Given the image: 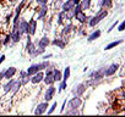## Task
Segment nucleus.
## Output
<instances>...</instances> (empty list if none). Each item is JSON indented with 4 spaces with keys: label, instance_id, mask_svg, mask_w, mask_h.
<instances>
[{
    "label": "nucleus",
    "instance_id": "1",
    "mask_svg": "<svg viewBox=\"0 0 125 117\" xmlns=\"http://www.w3.org/2000/svg\"><path fill=\"white\" fill-rule=\"evenodd\" d=\"M49 66H50V64L47 61V60H44L43 62H39V64H33V65H31L28 68H27V75L28 76H32V75H34V73H37L38 71H43V70H47V68H49Z\"/></svg>",
    "mask_w": 125,
    "mask_h": 117
},
{
    "label": "nucleus",
    "instance_id": "2",
    "mask_svg": "<svg viewBox=\"0 0 125 117\" xmlns=\"http://www.w3.org/2000/svg\"><path fill=\"white\" fill-rule=\"evenodd\" d=\"M107 16H108V11H107L105 9L99 10L93 17H91V18L88 20V26H90V27H96V26H97L102 20H104Z\"/></svg>",
    "mask_w": 125,
    "mask_h": 117
},
{
    "label": "nucleus",
    "instance_id": "3",
    "mask_svg": "<svg viewBox=\"0 0 125 117\" xmlns=\"http://www.w3.org/2000/svg\"><path fill=\"white\" fill-rule=\"evenodd\" d=\"M81 105H82V100H81L80 96H76V95L68 101V109L69 110L79 109V107H81Z\"/></svg>",
    "mask_w": 125,
    "mask_h": 117
},
{
    "label": "nucleus",
    "instance_id": "4",
    "mask_svg": "<svg viewBox=\"0 0 125 117\" xmlns=\"http://www.w3.org/2000/svg\"><path fill=\"white\" fill-rule=\"evenodd\" d=\"M17 31L21 35L28 34V22L26 20H19L17 22Z\"/></svg>",
    "mask_w": 125,
    "mask_h": 117
},
{
    "label": "nucleus",
    "instance_id": "5",
    "mask_svg": "<svg viewBox=\"0 0 125 117\" xmlns=\"http://www.w3.org/2000/svg\"><path fill=\"white\" fill-rule=\"evenodd\" d=\"M43 82L47 84V85H50V84H54V77H53V70L52 68H48L47 72L44 73V77H43Z\"/></svg>",
    "mask_w": 125,
    "mask_h": 117
},
{
    "label": "nucleus",
    "instance_id": "6",
    "mask_svg": "<svg viewBox=\"0 0 125 117\" xmlns=\"http://www.w3.org/2000/svg\"><path fill=\"white\" fill-rule=\"evenodd\" d=\"M86 88H87L86 83H80V84L75 85V88L73 89V94L76 95V96H81L86 92Z\"/></svg>",
    "mask_w": 125,
    "mask_h": 117
},
{
    "label": "nucleus",
    "instance_id": "7",
    "mask_svg": "<svg viewBox=\"0 0 125 117\" xmlns=\"http://www.w3.org/2000/svg\"><path fill=\"white\" fill-rule=\"evenodd\" d=\"M55 92H56L55 87H54L53 84H50V85L47 88L45 93H44V100H45V101H50V100L54 98V94H55Z\"/></svg>",
    "mask_w": 125,
    "mask_h": 117
},
{
    "label": "nucleus",
    "instance_id": "8",
    "mask_svg": "<svg viewBox=\"0 0 125 117\" xmlns=\"http://www.w3.org/2000/svg\"><path fill=\"white\" fill-rule=\"evenodd\" d=\"M43 77H44V73L42 71H38L37 73L30 76V82L33 83V84H38V83H41L43 81Z\"/></svg>",
    "mask_w": 125,
    "mask_h": 117
},
{
    "label": "nucleus",
    "instance_id": "9",
    "mask_svg": "<svg viewBox=\"0 0 125 117\" xmlns=\"http://www.w3.org/2000/svg\"><path fill=\"white\" fill-rule=\"evenodd\" d=\"M48 107H49V105H48V101L38 104V105H37V107L34 109V115H43L44 112H47Z\"/></svg>",
    "mask_w": 125,
    "mask_h": 117
},
{
    "label": "nucleus",
    "instance_id": "10",
    "mask_svg": "<svg viewBox=\"0 0 125 117\" xmlns=\"http://www.w3.org/2000/svg\"><path fill=\"white\" fill-rule=\"evenodd\" d=\"M119 67H120L119 64H112V65H109L108 67H105V77L113 76V75L119 70Z\"/></svg>",
    "mask_w": 125,
    "mask_h": 117
},
{
    "label": "nucleus",
    "instance_id": "11",
    "mask_svg": "<svg viewBox=\"0 0 125 117\" xmlns=\"http://www.w3.org/2000/svg\"><path fill=\"white\" fill-rule=\"evenodd\" d=\"M103 78H105V67H102V68L94 71L93 77H92V79H94L96 82H97V81H101V79H103Z\"/></svg>",
    "mask_w": 125,
    "mask_h": 117
},
{
    "label": "nucleus",
    "instance_id": "12",
    "mask_svg": "<svg viewBox=\"0 0 125 117\" xmlns=\"http://www.w3.org/2000/svg\"><path fill=\"white\" fill-rule=\"evenodd\" d=\"M17 73V68L16 67H9L4 71V78L5 79H10V78H14V76Z\"/></svg>",
    "mask_w": 125,
    "mask_h": 117
},
{
    "label": "nucleus",
    "instance_id": "13",
    "mask_svg": "<svg viewBox=\"0 0 125 117\" xmlns=\"http://www.w3.org/2000/svg\"><path fill=\"white\" fill-rule=\"evenodd\" d=\"M74 17H75L80 23H85L86 21H88V17H87V15H86L85 11H79V12H76Z\"/></svg>",
    "mask_w": 125,
    "mask_h": 117
},
{
    "label": "nucleus",
    "instance_id": "14",
    "mask_svg": "<svg viewBox=\"0 0 125 117\" xmlns=\"http://www.w3.org/2000/svg\"><path fill=\"white\" fill-rule=\"evenodd\" d=\"M37 32V20H31L28 22V34L34 35Z\"/></svg>",
    "mask_w": 125,
    "mask_h": 117
},
{
    "label": "nucleus",
    "instance_id": "15",
    "mask_svg": "<svg viewBox=\"0 0 125 117\" xmlns=\"http://www.w3.org/2000/svg\"><path fill=\"white\" fill-rule=\"evenodd\" d=\"M50 44L56 45V46H58V48H60V49H64V48H65V45H66V42H65V39H62V38H55L54 40H52V42H50Z\"/></svg>",
    "mask_w": 125,
    "mask_h": 117
},
{
    "label": "nucleus",
    "instance_id": "16",
    "mask_svg": "<svg viewBox=\"0 0 125 117\" xmlns=\"http://www.w3.org/2000/svg\"><path fill=\"white\" fill-rule=\"evenodd\" d=\"M75 6V4H74V1L73 0H66V1H64L61 4V11H69V10H71Z\"/></svg>",
    "mask_w": 125,
    "mask_h": 117
},
{
    "label": "nucleus",
    "instance_id": "17",
    "mask_svg": "<svg viewBox=\"0 0 125 117\" xmlns=\"http://www.w3.org/2000/svg\"><path fill=\"white\" fill-rule=\"evenodd\" d=\"M49 44H50V40H49V38H48L47 35L42 37V38L38 40V43H37L38 48H47Z\"/></svg>",
    "mask_w": 125,
    "mask_h": 117
},
{
    "label": "nucleus",
    "instance_id": "18",
    "mask_svg": "<svg viewBox=\"0 0 125 117\" xmlns=\"http://www.w3.org/2000/svg\"><path fill=\"white\" fill-rule=\"evenodd\" d=\"M16 82H17V79H12V78L8 79V83L3 87V88H4V92H5V93L11 92V89H12V87H14V84H15Z\"/></svg>",
    "mask_w": 125,
    "mask_h": 117
},
{
    "label": "nucleus",
    "instance_id": "19",
    "mask_svg": "<svg viewBox=\"0 0 125 117\" xmlns=\"http://www.w3.org/2000/svg\"><path fill=\"white\" fill-rule=\"evenodd\" d=\"M48 14V6L47 5H42L41 6V10H39V14L37 16V20H43Z\"/></svg>",
    "mask_w": 125,
    "mask_h": 117
},
{
    "label": "nucleus",
    "instance_id": "20",
    "mask_svg": "<svg viewBox=\"0 0 125 117\" xmlns=\"http://www.w3.org/2000/svg\"><path fill=\"white\" fill-rule=\"evenodd\" d=\"M10 37H11V40H12L14 43H19L20 39H21V34L19 33L17 29H12V32L10 33Z\"/></svg>",
    "mask_w": 125,
    "mask_h": 117
},
{
    "label": "nucleus",
    "instance_id": "21",
    "mask_svg": "<svg viewBox=\"0 0 125 117\" xmlns=\"http://www.w3.org/2000/svg\"><path fill=\"white\" fill-rule=\"evenodd\" d=\"M80 8H81V11H85V10H90L91 8V0H81L79 3Z\"/></svg>",
    "mask_w": 125,
    "mask_h": 117
},
{
    "label": "nucleus",
    "instance_id": "22",
    "mask_svg": "<svg viewBox=\"0 0 125 117\" xmlns=\"http://www.w3.org/2000/svg\"><path fill=\"white\" fill-rule=\"evenodd\" d=\"M101 34H102V32L99 31V29H97V31H94V32H92L90 35H88V42H93V40H96V39H98L99 37H101Z\"/></svg>",
    "mask_w": 125,
    "mask_h": 117
},
{
    "label": "nucleus",
    "instance_id": "23",
    "mask_svg": "<svg viewBox=\"0 0 125 117\" xmlns=\"http://www.w3.org/2000/svg\"><path fill=\"white\" fill-rule=\"evenodd\" d=\"M65 20H69L68 16H66V12H65V11H60V12L58 14V25H61Z\"/></svg>",
    "mask_w": 125,
    "mask_h": 117
},
{
    "label": "nucleus",
    "instance_id": "24",
    "mask_svg": "<svg viewBox=\"0 0 125 117\" xmlns=\"http://www.w3.org/2000/svg\"><path fill=\"white\" fill-rule=\"evenodd\" d=\"M73 27H74V26H73L71 23H68V25H65V26H64V28H62V31H61V35H62V37L68 35V34L71 32Z\"/></svg>",
    "mask_w": 125,
    "mask_h": 117
},
{
    "label": "nucleus",
    "instance_id": "25",
    "mask_svg": "<svg viewBox=\"0 0 125 117\" xmlns=\"http://www.w3.org/2000/svg\"><path fill=\"white\" fill-rule=\"evenodd\" d=\"M53 77H54V81L55 82H60L62 79V73L59 71V70H53Z\"/></svg>",
    "mask_w": 125,
    "mask_h": 117
},
{
    "label": "nucleus",
    "instance_id": "26",
    "mask_svg": "<svg viewBox=\"0 0 125 117\" xmlns=\"http://www.w3.org/2000/svg\"><path fill=\"white\" fill-rule=\"evenodd\" d=\"M113 5V0H102L101 1V8L102 9H110Z\"/></svg>",
    "mask_w": 125,
    "mask_h": 117
},
{
    "label": "nucleus",
    "instance_id": "27",
    "mask_svg": "<svg viewBox=\"0 0 125 117\" xmlns=\"http://www.w3.org/2000/svg\"><path fill=\"white\" fill-rule=\"evenodd\" d=\"M123 43V39H119V40H115V42H112V43H109L107 46H105V50H110V49H113V48H115L116 45H119V44H121Z\"/></svg>",
    "mask_w": 125,
    "mask_h": 117
},
{
    "label": "nucleus",
    "instance_id": "28",
    "mask_svg": "<svg viewBox=\"0 0 125 117\" xmlns=\"http://www.w3.org/2000/svg\"><path fill=\"white\" fill-rule=\"evenodd\" d=\"M44 50H45V48H38V49L36 48V50H34V51L32 52V55H31V57H33V58H34V57H37V56H39V55H42V54L44 52Z\"/></svg>",
    "mask_w": 125,
    "mask_h": 117
},
{
    "label": "nucleus",
    "instance_id": "29",
    "mask_svg": "<svg viewBox=\"0 0 125 117\" xmlns=\"http://www.w3.org/2000/svg\"><path fill=\"white\" fill-rule=\"evenodd\" d=\"M25 3H26V0H22V1L17 5V8H16V10H15V16H20V12H21V10H22L23 6H25Z\"/></svg>",
    "mask_w": 125,
    "mask_h": 117
},
{
    "label": "nucleus",
    "instance_id": "30",
    "mask_svg": "<svg viewBox=\"0 0 125 117\" xmlns=\"http://www.w3.org/2000/svg\"><path fill=\"white\" fill-rule=\"evenodd\" d=\"M69 78H70V67H66L64 70V73H62V81H66L68 82Z\"/></svg>",
    "mask_w": 125,
    "mask_h": 117
},
{
    "label": "nucleus",
    "instance_id": "31",
    "mask_svg": "<svg viewBox=\"0 0 125 117\" xmlns=\"http://www.w3.org/2000/svg\"><path fill=\"white\" fill-rule=\"evenodd\" d=\"M56 107H58V104H56V102H54V104H53V105H52V106H50L48 110H47V112H48L49 115H52V113L55 111V109H56Z\"/></svg>",
    "mask_w": 125,
    "mask_h": 117
},
{
    "label": "nucleus",
    "instance_id": "32",
    "mask_svg": "<svg viewBox=\"0 0 125 117\" xmlns=\"http://www.w3.org/2000/svg\"><path fill=\"white\" fill-rule=\"evenodd\" d=\"M65 88H66V81H62V79H61V82H60V84H59V92L64 90Z\"/></svg>",
    "mask_w": 125,
    "mask_h": 117
},
{
    "label": "nucleus",
    "instance_id": "33",
    "mask_svg": "<svg viewBox=\"0 0 125 117\" xmlns=\"http://www.w3.org/2000/svg\"><path fill=\"white\" fill-rule=\"evenodd\" d=\"M10 40H11V37H10V34H8V35L4 38V40L1 42V44H3V45H8V44L10 43Z\"/></svg>",
    "mask_w": 125,
    "mask_h": 117
},
{
    "label": "nucleus",
    "instance_id": "34",
    "mask_svg": "<svg viewBox=\"0 0 125 117\" xmlns=\"http://www.w3.org/2000/svg\"><path fill=\"white\" fill-rule=\"evenodd\" d=\"M124 28H125V21H121L120 25H119V27H118V31H119V32H123Z\"/></svg>",
    "mask_w": 125,
    "mask_h": 117
},
{
    "label": "nucleus",
    "instance_id": "35",
    "mask_svg": "<svg viewBox=\"0 0 125 117\" xmlns=\"http://www.w3.org/2000/svg\"><path fill=\"white\" fill-rule=\"evenodd\" d=\"M66 113H68V115H79L80 112L77 111V109H74V110H70V111H68Z\"/></svg>",
    "mask_w": 125,
    "mask_h": 117
},
{
    "label": "nucleus",
    "instance_id": "36",
    "mask_svg": "<svg viewBox=\"0 0 125 117\" xmlns=\"http://www.w3.org/2000/svg\"><path fill=\"white\" fill-rule=\"evenodd\" d=\"M28 75H27V72L26 71H20V76H19V79L20 78H25V77H27Z\"/></svg>",
    "mask_w": 125,
    "mask_h": 117
},
{
    "label": "nucleus",
    "instance_id": "37",
    "mask_svg": "<svg viewBox=\"0 0 125 117\" xmlns=\"http://www.w3.org/2000/svg\"><path fill=\"white\" fill-rule=\"evenodd\" d=\"M47 3H48V0H37V4H39L41 6L42 5H47Z\"/></svg>",
    "mask_w": 125,
    "mask_h": 117
},
{
    "label": "nucleus",
    "instance_id": "38",
    "mask_svg": "<svg viewBox=\"0 0 125 117\" xmlns=\"http://www.w3.org/2000/svg\"><path fill=\"white\" fill-rule=\"evenodd\" d=\"M116 25H118V21H115V22H114V23H113V25H112V26L109 27V29H108V32H112V31H113V29H114V28L116 27Z\"/></svg>",
    "mask_w": 125,
    "mask_h": 117
},
{
    "label": "nucleus",
    "instance_id": "39",
    "mask_svg": "<svg viewBox=\"0 0 125 117\" xmlns=\"http://www.w3.org/2000/svg\"><path fill=\"white\" fill-rule=\"evenodd\" d=\"M65 106H66V100H65L64 102H62V106H61V110H60V112H61V113L64 112V109H65Z\"/></svg>",
    "mask_w": 125,
    "mask_h": 117
},
{
    "label": "nucleus",
    "instance_id": "40",
    "mask_svg": "<svg viewBox=\"0 0 125 117\" xmlns=\"http://www.w3.org/2000/svg\"><path fill=\"white\" fill-rule=\"evenodd\" d=\"M4 60H5V55H1V56H0V64H3Z\"/></svg>",
    "mask_w": 125,
    "mask_h": 117
},
{
    "label": "nucleus",
    "instance_id": "41",
    "mask_svg": "<svg viewBox=\"0 0 125 117\" xmlns=\"http://www.w3.org/2000/svg\"><path fill=\"white\" fill-rule=\"evenodd\" d=\"M49 57H52V54H48V55H44V56H43V58H44V60H48Z\"/></svg>",
    "mask_w": 125,
    "mask_h": 117
},
{
    "label": "nucleus",
    "instance_id": "42",
    "mask_svg": "<svg viewBox=\"0 0 125 117\" xmlns=\"http://www.w3.org/2000/svg\"><path fill=\"white\" fill-rule=\"evenodd\" d=\"M11 17H12V14H9V15H8V17H6V22H9Z\"/></svg>",
    "mask_w": 125,
    "mask_h": 117
},
{
    "label": "nucleus",
    "instance_id": "43",
    "mask_svg": "<svg viewBox=\"0 0 125 117\" xmlns=\"http://www.w3.org/2000/svg\"><path fill=\"white\" fill-rule=\"evenodd\" d=\"M73 1H74V4H75V5H77V4L81 1V0H73Z\"/></svg>",
    "mask_w": 125,
    "mask_h": 117
},
{
    "label": "nucleus",
    "instance_id": "44",
    "mask_svg": "<svg viewBox=\"0 0 125 117\" xmlns=\"http://www.w3.org/2000/svg\"><path fill=\"white\" fill-rule=\"evenodd\" d=\"M93 73H94V71H92V72H90V75H88V77H90V78H92V77H93Z\"/></svg>",
    "mask_w": 125,
    "mask_h": 117
},
{
    "label": "nucleus",
    "instance_id": "45",
    "mask_svg": "<svg viewBox=\"0 0 125 117\" xmlns=\"http://www.w3.org/2000/svg\"><path fill=\"white\" fill-rule=\"evenodd\" d=\"M9 1H10V3H16L17 0H9Z\"/></svg>",
    "mask_w": 125,
    "mask_h": 117
},
{
    "label": "nucleus",
    "instance_id": "46",
    "mask_svg": "<svg viewBox=\"0 0 125 117\" xmlns=\"http://www.w3.org/2000/svg\"><path fill=\"white\" fill-rule=\"evenodd\" d=\"M0 45H1V37H0Z\"/></svg>",
    "mask_w": 125,
    "mask_h": 117
}]
</instances>
